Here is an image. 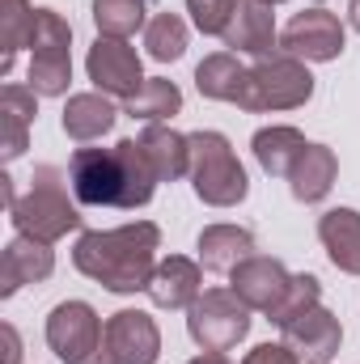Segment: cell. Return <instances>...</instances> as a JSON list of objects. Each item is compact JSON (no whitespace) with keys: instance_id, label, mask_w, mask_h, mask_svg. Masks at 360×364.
I'll list each match as a JSON object with an SVG mask.
<instances>
[{"instance_id":"d6986e66","label":"cell","mask_w":360,"mask_h":364,"mask_svg":"<svg viewBox=\"0 0 360 364\" xmlns=\"http://www.w3.org/2000/svg\"><path fill=\"white\" fill-rule=\"evenodd\" d=\"M318 237L331 255V263L348 275H360V212L356 208H331L318 216Z\"/></svg>"},{"instance_id":"d4e9b609","label":"cell","mask_w":360,"mask_h":364,"mask_svg":"<svg viewBox=\"0 0 360 364\" xmlns=\"http://www.w3.org/2000/svg\"><path fill=\"white\" fill-rule=\"evenodd\" d=\"M242 77H246V64L233 51H216L195 68V90L212 102H233L242 90Z\"/></svg>"},{"instance_id":"603a6c76","label":"cell","mask_w":360,"mask_h":364,"mask_svg":"<svg viewBox=\"0 0 360 364\" xmlns=\"http://www.w3.org/2000/svg\"><path fill=\"white\" fill-rule=\"evenodd\" d=\"M309 144H305V136L297 132V127H263V132H255V161L268 170L271 178H288L292 174V166H297V157L305 153Z\"/></svg>"},{"instance_id":"4fadbf2b","label":"cell","mask_w":360,"mask_h":364,"mask_svg":"<svg viewBox=\"0 0 360 364\" xmlns=\"http://www.w3.org/2000/svg\"><path fill=\"white\" fill-rule=\"evenodd\" d=\"M288 284H292L288 267H284L280 259H271V255H250L246 263H238V267L229 272V288H233L255 314H268V318L275 314V305L284 301Z\"/></svg>"},{"instance_id":"d590c367","label":"cell","mask_w":360,"mask_h":364,"mask_svg":"<svg viewBox=\"0 0 360 364\" xmlns=\"http://www.w3.org/2000/svg\"><path fill=\"white\" fill-rule=\"evenodd\" d=\"M314 4H322V0H314Z\"/></svg>"},{"instance_id":"30bf717a","label":"cell","mask_w":360,"mask_h":364,"mask_svg":"<svg viewBox=\"0 0 360 364\" xmlns=\"http://www.w3.org/2000/svg\"><path fill=\"white\" fill-rule=\"evenodd\" d=\"M280 51L305 64H327L344 55V21L327 9H305L297 13L284 34H280Z\"/></svg>"},{"instance_id":"2e32d148","label":"cell","mask_w":360,"mask_h":364,"mask_svg":"<svg viewBox=\"0 0 360 364\" xmlns=\"http://www.w3.org/2000/svg\"><path fill=\"white\" fill-rule=\"evenodd\" d=\"M203 292V275H199V263L195 259H182V255H170L157 263V272L149 279V301L157 309H191Z\"/></svg>"},{"instance_id":"cb8c5ba5","label":"cell","mask_w":360,"mask_h":364,"mask_svg":"<svg viewBox=\"0 0 360 364\" xmlns=\"http://www.w3.org/2000/svg\"><path fill=\"white\" fill-rule=\"evenodd\" d=\"M34 21L38 9H30V0H0V73H13V60L21 47H30L34 38Z\"/></svg>"},{"instance_id":"52a82bcc","label":"cell","mask_w":360,"mask_h":364,"mask_svg":"<svg viewBox=\"0 0 360 364\" xmlns=\"http://www.w3.org/2000/svg\"><path fill=\"white\" fill-rule=\"evenodd\" d=\"M73 85V26L55 9H38L30 38V90L38 97H60Z\"/></svg>"},{"instance_id":"44dd1931","label":"cell","mask_w":360,"mask_h":364,"mask_svg":"<svg viewBox=\"0 0 360 364\" xmlns=\"http://www.w3.org/2000/svg\"><path fill=\"white\" fill-rule=\"evenodd\" d=\"M255 255V233L238 229V225H208L199 233V267L208 272H233L238 263H246Z\"/></svg>"},{"instance_id":"7a4b0ae2","label":"cell","mask_w":360,"mask_h":364,"mask_svg":"<svg viewBox=\"0 0 360 364\" xmlns=\"http://www.w3.org/2000/svg\"><path fill=\"white\" fill-rule=\"evenodd\" d=\"M157 250H162V229L153 220H132L119 229L81 233L73 263L106 292L127 296V292H149V279L157 272Z\"/></svg>"},{"instance_id":"f546056e","label":"cell","mask_w":360,"mask_h":364,"mask_svg":"<svg viewBox=\"0 0 360 364\" xmlns=\"http://www.w3.org/2000/svg\"><path fill=\"white\" fill-rule=\"evenodd\" d=\"M233 9H238V0H186V13L199 34H225L233 21Z\"/></svg>"},{"instance_id":"9c48e42d","label":"cell","mask_w":360,"mask_h":364,"mask_svg":"<svg viewBox=\"0 0 360 364\" xmlns=\"http://www.w3.org/2000/svg\"><path fill=\"white\" fill-rule=\"evenodd\" d=\"M85 73H90V81L97 85V93H106V97H136V93L144 90V68H140V55H136V47L127 43V38H106V34H97V43L90 47V60H85Z\"/></svg>"},{"instance_id":"3957f363","label":"cell","mask_w":360,"mask_h":364,"mask_svg":"<svg viewBox=\"0 0 360 364\" xmlns=\"http://www.w3.org/2000/svg\"><path fill=\"white\" fill-rule=\"evenodd\" d=\"M17 233L26 237H38V242H60L68 237L73 229H81V208L68 199V178L55 170V166H38L34 178H30V191L17 195V203L9 208Z\"/></svg>"},{"instance_id":"484cf974","label":"cell","mask_w":360,"mask_h":364,"mask_svg":"<svg viewBox=\"0 0 360 364\" xmlns=\"http://www.w3.org/2000/svg\"><path fill=\"white\" fill-rule=\"evenodd\" d=\"M179 110H182V90L174 81H166V77H149L144 90L136 97H127V106H123V114H132L140 123H166Z\"/></svg>"},{"instance_id":"9a60e30c","label":"cell","mask_w":360,"mask_h":364,"mask_svg":"<svg viewBox=\"0 0 360 364\" xmlns=\"http://www.w3.org/2000/svg\"><path fill=\"white\" fill-rule=\"evenodd\" d=\"M51 272H55L51 246L38 242V237L17 233V237L4 246V255H0V296H13V292L26 288V284H43Z\"/></svg>"},{"instance_id":"4dcf8cb0","label":"cell","mask_w":360,"mask_h":364,"mask_svg":"<svg viewBox=\"0 0 360 364\" xmlns=\"http://www.w3.org/2000/svg\"><path fill=\"white\" fill-rule=\"evenodd\" d=\"M242 364H301L284 343H259L255 352H246V360Z\"/></svg>"},{"instance_id":"e0dca14e","label":"cell","mask_w":360,"mask_h":364,"mask_svg":"<svg viewBox=\"0 0 360 364\" xmlns=\"http://www.w3.org/2000/svg\"><path fill=\"white\" fill-rule=\"evenodd\" d=\"M38 93L30 85H4L0 90V157L17 161L30 149V123L38 114Z\"/></svg>"},{"instance_id":"83f0119b","label":"cell","mask_w":360,"mask_h":364,"mask_svg":"<svg viewBox=\"0 0 360 364\" xmlns=\"http://www.w3.org/2000/svg\"><path fill=\"white\" fill-rule=\"evenodd\" d=\"M144 47H149V55H153L157 64L182 60V51H186V21H182L179 13H157V17H149V26H144Z\"/></svg>"},{"instance_id":"277c9868","label":"cell","mask_w":360,"mask_h":364,"mask_svg":"<svg viewBox=\"0 0 360 364\" xmlns=\"http://www.w3.org/2000/svg\"><path fill=\"white\" fill-rule=\"evenodd\" d=\"M314 97V73L305 68V60H292V55H268V60H255L242 77V90L233 97V106L250 110V114H263V110H297Z\"/></svg>"},{"instance_id":"7402d4cb","label":"cell","mask_w":360,"mask_h":364,"mask_svg":"<svg viewBox=\"0 0 360 364\" xmlns=\"http://www.w3.org/2000/svg\"><path fill=\"white\" fill-rule=\"evenodd\" d=\"M119 110L106 93H73L64 102V132L77 140V144H90V140H102L110 127H115Z\"/></svg>"},{"instance_id":"ba28073f","label":"cell","mask_w":360,"mask_h":364,"mask_svg":"<svg viewBox=\"0 0 360 364\" xmlns=\"http://www.w3.org/2000/svg\"><path fill=\"white\" fill-rule=\"evenodd\" d=\"M106 326L97 318V309L85 301H64L47 314V348L64 364H90L102 352Z\"/></svg>"},{"instance_id":"e575fe53","label":"cell","mask_w":360,"mask_h":364,"mask_svg":"<svg viewBox=\"0 0 360 364\" xmlns=\"http://www.w3.org/2000/svg\"><path fill=\"white\" fill-rule=\"evenodd\" d=\"M268 4H280V0H268Z\"/></svg>"},{"instance_id":"5b68a950","label":"cell","mask_w":360,"mask_h":364,"mask_svg":"<svg viewBox=\"0 0 360 364\" xmlns=\"http://www.w3.org/2000/svg\"><path fill=\"white\" fill-rule=\"evenodd\" d=\"M191 186L208 208H233L246 199L250 178L221 132H191Z\"/></svg>"},{"instance_id":"5bb4252c","label":"cell","mask_w":360,"mask_h":364,"mask_svg":"<svg viewBox=\"0 0 360 364\" xmlns=\"http://www.w3.org/2000/svg\"><path fill=\"white\" fill-rule=\"evenodd\" d=\"M225 47H233V55H255L268 60L280 55V34H275V13L268 0H238L229 30L221 34Z\"/></svg>"},{"instance_id":"d6a6232c","label":"cell","mask_w":360,"mask_h":364,"mask_svg":"<svg viewBox=\"0 0 360 364\" xmlns=\"http://www.w3.org/2000/svg\"><path fill=\"white\" fill-rule=\"evenodd\" d=\"M186 364H233L225 352H203V356H195V360H186Z\"/></svg>"},{"instance_id":"7c38bea8","label":"cell","mask_w":360,"mask_h":364,"mask_svg":"<svg viewBox=\"0 0 360 364\" xmlns=\"http://www.w3.org/2000/svg\"><path fill=\"white\" fill-rule=\"evenodd\" d=\"M102 352L110 364H157L162 356V331L144 309H119L106 318Z\"/></svg>"},{"instance_id":"ffe728a7","label":"cell","mask_w":360,"mask_h":364,"mask_svg":"<svg viewBox=\"0 0 360 364\" xmlns=\"http://www.w3.org/2000/svg\"><path fill=\"white\" fill-rule=\"evenodd\" d=\"M140 149L162 182H179L182 174H191V136L174 132L170 123H149L140 132Z\"/></svg>"},{"instance_id":"8992f818","label":"cell","mask_w":360,"mask_h":364,"mask_svg":"<svg viewBox=\"0 0 360 364\" xmlns=\"http://www.w3.org/2000/svg\"><path fill=\"white\" fill-rule=\"evenodd\" d=\"M250 305L233 288H203L186 309V331L203 352H233L250 335Z\"/></svg>"},{"instance_id":"1f68e13d","label":"cell","mask_w":360,"mask_h":364,"mask_svg":"<svg viewBox=\"0 0 360 364\" xmlns=\"http://www.w3.org/2000/svg\"><path fill=\"white\" fill-rule=\"evenodd\" d=\"M0 335H4V364H21V339H17V331L4 322Z\"/></svg>"},{"instance_id":"ac0fdd59","label":"cell","mask_w":360,"mask_h":364,"mask_svg":"<svg viewBox=\"0 0 360 364\" xmlns=\"http://www.w3.org/2000/svg\"><path fill=\"white\" fill-rule=\"evenodd\" d=\"M335 178H339V157L327 144H309L297 157V166L288 174V186H292V199L297 203H322L331 195Z\"/></svg>"},{"instance_id":"4316f807","label":"cell","mask_w":360,"mask_h":364,"mask_svg":"<svg viewBox=\"0 0 360 364\" xmlns=\"http://www.w3.org/2000/svg\"><path fill=\"white\" fill-rule=\"evenodd\" d=\"M149 4L153 0H93L97 34H106V38H132L136 30L149 26Z\"/></svg>"},{"instance_id":"f1b7e54d","label":"cell","mask_w":360,"mask_h":364,"mask_svg":"<svg viewBox=\"0 0 360 364\" xmlns=\"http://www.w3.org/2000/svg\"><path fill=\"white\" fill-rule=\"evenodd\" d=\"M322 301V284H318V275H292V284H288V292H284V301L275 305V314H271V322L275 326H284V322H292L297 314H305L309 305H318Z\"/></svg>"},{"instance_id":"6da1fadb","label":"cell","mask_w":360,"mask_h":364,"mask_svg":"<svg viewBox=\"0 0 360 364\" xmlns=\"http://www.w3.org/2000/svg\"><path fill=\"white\" fill-rule=\"evenodd\" d=\"M68 182L85 208H144L157 191V170L140 140H119L115 149H77L68 161Z\"/></svg>"},{"instance_id":"8fae6325","label":"cell","mask_w":360,"mask_h":364,"mask_svg":"<svg viewBox=\"0 0 360 364\" xmlns=\"http://www.w3.org/2000/svg\"><path fill=\"white\" fill-rule=\"evenodd\" d=\"M280 343H284L301 364H331L335 352H339V343H344V326H339V318L318 301V305H309L305 314H297L292 322L280 326Z\"/></svg>"},{"instance_id":"836d02e7","label":"cell","mask_w":360,"mask_h":364,"mask_svg":"<svg viewBox=\"0 0 360 364\" xmlns=\"http://www.w3.org/2000/svg\"><path fill=\"white\" fill-rule=\"evenodd\" d=\"M348 17H352V26L360 30V0H352V4H348Z\"/></svg>"}]
</instances>
